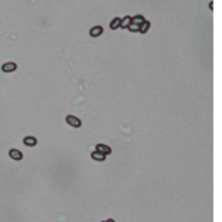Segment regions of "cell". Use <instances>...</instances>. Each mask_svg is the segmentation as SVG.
Wrapping results in <instances>:
<instances>
[{
  "label": "cell",
  "instance_id": "1",
  "mask_svg": "<svg viewBox=\"0 0 222 222\" xmlns=\"http://www.w3.org/2000/svg\"><path fill=\"white\" fill-rule=\"evenodd\" d=\"M18 69V65L16 62L13 61H9V62H5L1 66V70L5 73V74H10V73H13Z\"/></svg>",
  "mask_w": 222,
  "mask_h": 222
},
{
  "label": "cell",
  "instance_id": "2",
  "mask_svg": "<svg viewBox=\"0 0 222 222\" xmlns=\"http://www.w3.org/2000/svg\"><path fill=\"white\" fill-rule=\"evenodd\" d=\"M66 122L69 126H72L74 128H79L82 126V121L74 115H68L66 117Z\"/></svg>",
  "mask_w": 222,
  "mask_h": 222
},
{
  "label": "cell",
  "instance_id": "3",
  "mask_svg": "<svg viewBox=\"0 0 222 222\" xmlns=\"http://www.w3.org/2000/svg\"><path fill=\"white\" fill-rule=\"evenodd\" d=\"M9 157L15 161H20L24 158V155L21 151L17 149H11L9 151Z\"/></svg>",
  "mask_w": 222,
  "mask_h": 222
},
{
  "label": "cell",
  "instance_id": "4",
  "mask_svg": "<svg viewBox=\"0 0 222 222\" xmlns=\"http://www.w3.org/2000/svg\"><path fill=\"white\" fill-rule=\"evenodd\" d=\"M96 151H98V152H101L104 155H110L111 152H112V150L109 146H108L106 144H103V143H98L96 145Z\"/></svg>",
  "mask_w": 222,
  "mask_h": 222
},
{
  "label": "cell",
  "instance_id": "5",
  "mask_svg": "<svg viewBox=\"0 0 222 222\" xmlns=\"http://www.w3.org/2000/svg\"><path fill=\"white\" fill-rule=\"evenodd\" d=\"M103 33V28L101 25L94 26L90 29V36L94 38L100 36Z\"/></svg>",
  "mask_w": 222,
  "mask_h": 222
},
{
  "label": "cell",
  "instance_id": "6",
  "mask_svg": "<svg viewBox=\"0 0 222 222\" xmlns=\"http://www.w3.org/2000/svg\"><path fill=\"white\" fill-rule=\"evenodd\" d=\"M23 143L25 145L28 147H34L36 146L37 143V139L35 137L32 136H27L25 137V138L23 139Z\"/></svg>",
  "mask_w": 222,
  "mask_h": 222
},
{
  "label": "cell",
  "instance_id": "7",
  "mask_svg": "<svg viewBox=\"0 0 222 222\" xmlns=\"http://www.w3.org/2000/svg\"><path fill=\"white\" fill-rule=\"evenodd\" d=\"M132 23V18L130 16H125L123 18H121V24H120V28H122L123 29H128L130 24Z\"/></svg>",
  "mask_w": 222,
  "mask_h": 222
},
{
  "label": "cell",
  "instance_id": "8",
  "mask_svg": "<svg viewBox=\"0 0 222 222\" xmlns=\"http://www.w3.org/2000/svg\"><path fill=\"white\" fill-rule=\"evenodd\" d=\"M91 158L95 160V161H98V162H103L106 160V155L103 154L101 152H98V151H93L91 153Z\"/></svg>",
  "mask_w": 222,
  "mask_h": 222
},
{
  "label": "cell",
  "instance_id": "9",
  "mask_svg": "<svg viewBox=\"0 0 222 222\" xmlns=\"http://www.w3.org/2000/svg\"><path fill=\"white\" fill-rule=\"evenodd\" d=\"M150 22L146 20V21L142 23L141 25H139V32H140L141 34H142V35L146 34V33L149 30V29H150Z\"/></svg>",
  "mask_w": 222,
  "mask_h": 222
},
{
  "label": "cell",
  "instance_id": "10",
  "mask_svg": "<svg viewBox=\"0 0 222 222\" xmlns=\"http://www.w3.org/2000/svg\"><path fill=\"white\" fill-rule=\"evenodd\" d=\"M120 24H121V18L116 17L114 19H112V21L109 23V28L112 30H116L117 29L120 28Z\"/></svg>",
  "mask_w": 222,
  "mask_h": 222
},
{
  "label": "cell",
  "instance_id": "11",
  "mask_svg": "<svg viewBox=\"0 0 222 222\" xmlns=\"http://www.w3.org/2000/svg\"><path fill=\"white\" fill-rule=\"evenodd\" d=\"M145 21H146V19L142 15H136L132 18V23L135 24H137V25H141Z\"/></svg>",
  "mask_w": 222,
  "mask_h": 222
},
{
  "label": "cell",
  "instance_id": "12",
  "mask_svg": "<svg viewBox=\"0 0 222 222\" xmlns=\"http://www.w3.org/2000/svg\"><path fill=\"white\" fill-rule=\"evenodd\" d=\"M128 29H129V31H130V32H139V25L135 24V23H132L128 27Z\"/></svg>",
  "mask_w": 222,
  "mask_h": 222
},
{
  "label": "cell",
  "instance_id": "13",
  "mask_svg": "<svg viewBox=\"0 0 222 222\" xmlns=\"http://www.w3.org/2000/svg\"><path fill=\"white\" fill-rule=\"evenodd\" d=\"M213 4H214V1H211V2L209 3V7H210V9H211V11H214V7H213Z\"/></svg>",
  "mask_w": 222,
  "mask_h": 222
},
{
  "label": "cell",
  "instance_id": "14",
  "mask_svg": "<svg viewBox=\"0 0 222 222\" xmlns=\"http://www.w3.org/2000/svg\"><path fill=\"white\" fill-rule=\"evenodd\" d=\"M106 222H115V221L113 219H108Z\"/></svg>",
  "mask_w": 222,
  "mask_h": 222
},
{
  "label": "cell",
  "instance_id": "15",
  "mask_svg": "<svg viewBox=\"0 0 222 222\" xmlns=\"http://www.w3.org/2000/svg\"><path fill=\"white\" fill-rule=\"evenodd\" d=\"M101 222H106V221H101Z\"/></svg>",
  "mask_w": 222,
  "mask_h": 222
}]
</instances>
